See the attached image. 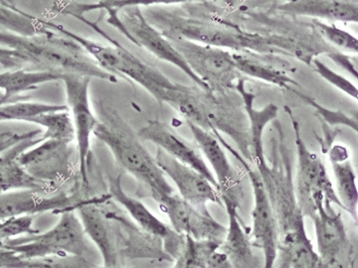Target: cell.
<instances>
[{"label":"cell","mask_w":358,"mask_h":268,"mask_svg":"<svg viewBox=\"0 0 358 268\" xmlns=\"http://www.w3.org/2000/svg\"><path fill=\"white\" fill-rule=\"evenodd\" d=\"M0 44L2 70H50L62 75H81L110 83L117 82V77L102 69L81 45L47 27L44 31L33 35L15 34L2 29Z\"/></svg>","instance_id":"1"},{"label":"cell","mask_w":358,"mask_h":268,"mask_svg":"<svg viewBox=\"0 0 358 268\" xmlns=\"http://www.w3.org/2000/svg\"><path fill=\"white\" fill-rule=\"evenodd\" d=\"M145 17L164 35H176L197 43L233 52L260 55L279 53L268 35L245 31L234 24L187 17L167 10L166 7L143 8Z\"/></svg>","instance_id":"2"},{"label":"cell","mask_w":358,"mask_h":268,"mask_svg":"<svg viewBox=\"0 0 358 268\" xmlns=\"http://www.w3.org/2000/svg\"><path fill=\"white\" fill-rule=\"evenodd\" d=\"M94 135L109 148L122 169L150 190L152 199L174 193L155 157L148 152L138 135L134 133L119 114L115 112H106Z\"/></svg>","instance_id":"3"},{"label":"cell","mask_w":358,"mask_h":268,"mask_svg":"<svg viewBox=\"0 0 358 268\" xmlns=\"http://www.w3.org/2000/svg\"><path fill=\"white\" fill-rule=\"evenodd\" d=\"M43 24L49 29L76 41L102 69L119 76L122 80H129L140 84L160 103H164L167 91L173 87L174 82L166 75L117 42L112 41V45H103L70 31L57 23L43 21Z\"/></svg>","instance_id":"4"},{"label":"cell","mask_w":358,"mask_h":268,"mask_svg":"<svg viewBox=\"0 0 358 268\" xmlns=\"http://www.w3.org/2000/svg\"><path fill=\"white\" fill-rule=\"evenodd\" d=\"M60 220L52 229L27 237L1 241V248L9 249L23 258L52 255H75L85 258L88 251L83 223L75 208L59 211Z\"/></svg>","instance_id":"5"},{"label":"cell","mask_w":358,"mask_h":268,"mask_svg":"<svg viewBox=\"0 0 358 268\" xmlns=\"http://www.w3.org/2000/svg\"><path fill=\"white\" fill-rule=\"evenodd\" d=\"M112 20L110 21L120 32L133 42L136 46L145 48L150 54L173 65L186 76L192 80L193 83L202 89H208L206 84L195 75L192 68L182 57L178 49L169 41L166 35L159 31L150 20L145 17L141 7H127L121 10H107Z\"/></svg>","instance_id":"6"},{"label":"cell","mask_w":358,"mask_h":268,"mask_svg":"<svg viewBox=\"0 0 358 268\" xmlns=\"http://www.w3.org/2000/svg\"><path fill=\"white\" fill-rule=\"evenodd\" d=\"M166 36L211 91L224 95L236 88L241 73L235 64L233 52L197 43L176 35Z\"/></svg>","instance_id":"7"},{"label":"cell","mask_w":358,"mask_h":268,"mask_svg":"<svg viewBox=\"0 0 358 268\" xmlns=\"http://www.w3.org/2000/svg\"><path fill=\"white\" fill-rule=\"evenodd\" d=\"M289 112L296 137L298 156L296 194L303 216L312 218L315 206L320 201L324 202L329 207L336 204L343 209L324 162L312 150L308 149L301 138L300 126L294 121L291 110Z\"/></svg>","instance_id":"8"},{"label":"cell","mask_w":358,"mask_h":268,"mask_svg":"<svg viewBox=\"0 0 358 268\" xmlns=\"http://www.w3.org/2000/svg\"><path fill=\"white\" fill-rule=\"evenodd\" d=\"M224 148L230 152L244 167L251 184L254 196V207L252 210V241L257 248H260L264 255V267H275L279 251L280 232L274 209L270 197L258 169H254L248 160L244 158L239 151L226 142L223 137L219 138Z\"/></svg>","instance_id":"9"},{"label":"cell","mask_w":358,"mask_h":268,"mask_svg":"<svg viewBox=\"0 0 358 268\" xmlns=\"http://www.w3.org/2000/svg\"><path fill=\"white\" fill-rule=\"evenodd\" d=\"M92 77L76 74H65L64 84L67 105L75 126L79 152L80 175L88 184V158L91 136L100 119L94 114L90 102L89 88Z\"/></svg>","instance_id":"10"},{"label":"cell","mask_w":358,"mask_h":268,"mask_svg":"<svg viewBox=\"0 0 358 268\" xmlns=\"http://www.w3.org/2000/svg\"><path fill=\"white\" fill-rule=\"evenodd\" d=\"M154 200L169 218L171 227L179 234L222 244L227 228L218 223L210 214L200 211L176 192L160 195Z\"/></svg>","instance_id":"11"},{"label":"cell","mask_w":358,"mask_h":268,"mask_svg":"<svg viewBox=\"0 0 358 268\" xmlns=\"http://www.w3.org/2000/svg\"><path fill=\"white\" fill-rule=\"evenodd\" d=\"M155 159L166 177L176 185L178 194L186 201L205 214H210L207 209L208 203L223 207L217 188L199 171L174 158L160 148H157Z\"/></svg>","instance_id":"12"},{"label":"cell","mask_w":358,"mask_h":268,"mask_svg":"<svg viewBox=\"0 0 358 268\" xmlns=\"http://www.w3.org/2000/svg\"><path fill=\"white\" fill-rule=\"evenodd\" d=\"M110 196L126 209L141 229L150 236L157 237L162 241L166 255L171 256L174 262L185 246V234H179L173 227H169L162 222L140 200L134 199L127 194L122 186L121 175L110 181Z\"/></svg>","instance_id":"13"},{"label":"cell","mask_w":358,"mask_h":268,"mask_svg":"<svg viewBox=\"0 0 358 268\" xmlns=\"http://www.w3.org/2000/svg\"><path fill=\"white\" fill-rule=\"evenodd\" d=\"M317 237V251L322 267H336L343 262L350 244L343 218L334 207L320 201L312 217Z\"/></svg>","instance_id":"14"},{"label":"cell","mask_w":358,"mask_h":268,"mask_svg":"<svg viewBox=\"0 0 358 268\" xmlns=\"http://www.w3.org/2000/svg\"><path fill=\"white\" fill-rule=\"evenodd\" d=\"M138 137L143 141H150L157 148L192 167L205 176L219 190L217 181L205 158L199 152V148L193 147L185 138L181 137L171 126L159 121H150L147 126L138 131Z\"/></svg>","instance_id":"15"},{"label":"cell","mask_w":358,"mask_h":268,"mask_svg":"<svg viewBox=\"0 0 358 268\" xmlns=\"http://www.w3.org/2000/svg\"><path fill=\"white\" fill-rule=\"evenodd\" d=\"M71 140H46L17 157V161L35 177L47 181L62 177L69 168Z\"/></svg>","instance_id":"16"},{"label":"cell","mask_w":358,"mask_h":268,"mask_svg":"<svg viewBox=\"0 0 358 268\" xmlns=\"http://www.w3.org/2000/svg\"><path fill=\"white\" fill-rule=\"evenodd\" d=\"M186 122L196 141L200 152L203 154L204 158L207 160V164L215 176L221 196L237 200L235 191V188L238 185L237 174L231 165L222 143L215 134L200 128L193 122Z\"/></svg>","instance_id":"17"},{"label":"cell","mask_w":358,"mask_h":268,"mask_svg":"<svg viewBox=\"0 0 358 268\" xmlns=\"http://www.w3.org/2000/svg\"><path fill=\"white\" fill-rule=\"evenodd\" d=\"M44 192L24 189L1 193L0 218L3 220L13 216H36L48 211L59 213L65 209L74 208L69 197L65 195H46Z\"/></svg>","instance_id":"18"},{"label":"cell","mask_w":358,"mask_h":268,"mask_svg":"<svg viewBox=\"0 0 358 268\" xmlns=\"http://www.w3.org/2000/svg\"><path fill=\"white\" fill-rule=\"evenodd\" d=\"M277 9L287 15L358 24V0H287Z\"/></svg>","instance_id":"19"},{"label":"cell","mask_w":358,"mask_h":268,"mask_svg":"<svg viewBox=\"0 0 358 268\" xmlns=\"http://www.w3.org/2000/svg\"><path fill=\"white\" fill-rule=\"evenodd\" d=\"M221 198L223 207L227 211L228 228L225 239L219 249L228 256L233 267H260L253 251L255 246L238 217L237 200L225 196H221Z\"/></svg>","instance_id":"20"},{"label":"cell","mask_w":358,"mask_h":268,"mask_svg":"<svg viewBox=\"0 0 358 268\" xmlns=\"http://www.w3.org/2000/svg\"><path fill=\"white\" fill-rule=\"evenodd\" d=\"M75 210L80 217L85 232L96 244L103 258L106 267H115L119 255L110 222L103 211L96 206V201H85L76 204Z\"/></svg>","instance_id":"21"},{"label":"cell","mask_w":358,"mask_h":268,"mask_svg":"<svg viewBox=\"0 0 358 268\" xmlns=\"http://www.w3.org/2000/svg\"><path fill=\"white\" fill-rule=\"evenodd\" d=\"M336 192L343 210L358 222V186L357 174L353 169L348 151L343 147H334L331 154Z\"/></svg>","instance_id":"22"},{"label":"cell","mask_w":358,"mask_h":268,"mask_svg":"<svg viewBox=\"0 0 358 268\" xmlns=\"http://www.w3.org/2000/svg\"><path fill=\"white\" fill-rule=\"evenodd\" d=\"M64 75L50 70L13 69L2 70L0 89L2 91L1 105L10 102L14 96L34 91L39 86L52 82L62 81Z\"/></svg>","instance_id":"23"},{"label":"cell","mask_w":358,"mask_h":268,"mask_svg":"<svg viewBox=\"0 0 358 268\" xmlns=\"http://www.w3.org/2000/svg\"><path fill=\"white\" fill-rule=\"evenodd\" d=\"M233 57L241 74L281 88H289L291 84H296L286 73L264 61L263 55L256 56L255 53L249 52H233Z\"/></svg>","instance_id":"24"},{"label":"cell","mask_w":358,"mask_h":268,"mask_svg":"<svg viewBox=\"0 0 358 268\" xmlns=\"http://www.w3.org/2000/svg\"><path fill=\"white\" fill-rule=\"evenodd\" d=\"M86 258L75 255H52L41 258H23L9 249L1 248L0 251V267L1 268H63L92 267Z\"/></svg>","instance_id":"25"},{"label":"cell","mask_w":358,"mask_h":268,"mask_svg":"<svg viewBox=\"0 0 358 268\" xmlns=\"http://www.w3.org/2000/svg\"><path fill=\"white\" fill-rule=\"evenodd\" d=\"M0 185L1 193L24 189L45 191L48 182L28 172L15 157L0 155Z\"/></svg>","instance_id":"26"},{"label":"cell","mask_w":358,"mask_h":268,"mask_svg":"<svg viewBox=\"0 0 358 268\" xmlns=\"http://www.w3.org/2000/svg\"><path fill=\"white\" fill-rule=\"evenodd\" d=\"M221 244L207 239H196L185 236V244L180 255L174 260V267L206 268L212 255L220 248Z\"/></svg>","instance_id":"27"},{"label":"cell","mask_w":358,"mask_h":268,"mask_svg":"<svg viewBox=\"0 0 358 268\" xmlns=\"http://www.w3.org/2000/svg\"><path fill=\"white\" fill-rule=\"evenodd\" d=\"M43 128L41 140H62L73 141L76 138L75 126L69 110L62 112H48L33 117L27 121Z\"/></svg>","instance_id":"28"},{"label":"cell","mask_w":358,"mask_h":268,"mask_svg":"<svg viewBox=\"0 0 358 268\" xmlns=\"http://www.w3.org/2000/svg\"><path fill=\"white\" fill-rule=\"evenodd\" d=\"M68 110L69 107L67 105L36 102H9L2 103L0 107V119L1 121L27 122L38 115Z\"/></svg>","instance_id":"29"},{"label":"cell","mask_w":358,"mask_h":268,"mask_svg":"<svg viewBox=\"0 0 358 268\" xmlns=\"http://www.w3.org/2000/svg\"><path fill=\"white\" fill-rule=\"evenodd\" d=\"M313 25L327 43L331 44L334 49L358 55V37L352 33L324 21L315 20Z\"/></svg>","instance_id":"30"},{"label":"cell","mask_w":358,"mask_h":268,"mask_svg":"<svg viewBox=\"0 0 358 268\" xmlns=\"http://www.w3.org/2000/svg\"><path fill=\"white\" fill-rule=\"evenodd\" d=\"M203 1V0H113L110 2H100L96 4H87L81 6L82 13L96 10V9H106V10H121L127 7H167L178 6V4L194 3V2Z\"/></svg>","instance_id":"31"},{"label":"cell","mask_w":358,"mask_h":268,"mask_svg":"<svg viewBox=\"0 0 358 268\" xmlns=\"http://www.w3.org/2000/svg\"><path fill=\"white\" fill-rule=\"evenodd\" d=\"M35 217V215H20L1 220L0 241H6L16 237L39 234L40 230L33 227Z\"/></svg>","instance_id":"32"},{"label":"cell","mask_w":358,"mask_h":268,"mask_svg":"<svg viewBox=\"0 0 358 268\" xmlns=\"http://www.w3.org/2000/svg\"><path fill=\"white\" fill-rule=\"evenodd\" d=\"M312 66L315 72L320 75L324 81L331 84L334 88L343 91V94L350 96L353 100L358 102V88L350 80L346 79L345 76L339 74L338 72H334L333 69L322 63L320 59L315 58L313 60Z\"/></svg>","instance_id":"33"},{"label":"cell","mask_w":358,"mask_h":268,"mask_svg":"<svg viewBox=\"0 0 358 268\" xmlns=\"http://www.w3.org/2000/svg\"><path fill=\"white\" fill-rule=\"evenodd\" d=\"M301 98L306 100L308 105H312L313 109L317 110V114L320 115L322 119L331 126H343L353 129L358 133V115H348L341 110H333L327 109L324 105H320L310 96L301 95Z\"/></svg>","instance_id":"34"},{"label":"cell","mask_w":358,"mask_h":268,"mask_svg":"<svg viewBox=\"0 0 358 268\" xmlns=\"http://www.w3.org/2000/svg\"><path fill=\"white\" fill-rule=\"evenodd\" d=\"M327 56L331 59L333 62L336 63L338 67L346 70V72H348V74L352 75L355 79L358 80V69L355 67V65L353 64L352 61L350 60V58L348 57V56H346L345 54L343 53V52L338 50L329 52V54H327Z\"/></svg>","instance_id":"35"}]
</instances>
